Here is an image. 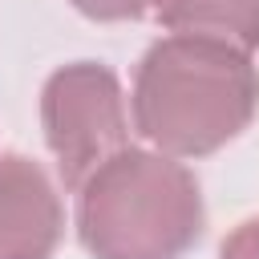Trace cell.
<instances>
[{"label":"cell","mask_w":259,"mask_h":259,"mask_svg":"<svg viewBox=\"0 0 259 259\" xmlns=\"http://www.w3.org/2000/svg\"><path fill=\"white\" fill-rule=\"evenodd\" d=\"M259 109V69L202 36H162L134 73V130L170 158H206L239 138Z\"/></svg>","instance_id":"obj_1"},{"label":"cell","mask_w":259,"mask_h":259,"mask_svg":"<svg viewBox=\"0 0 259 259\" xmlns=\"http://www.w3.org/2000/svg\"><path fill=\"white\" fill-rule=\"evenodd\" d=\"M69 4L89 20L113 24V20H142L146 12H154L158 0H69Z\"/></svg>","instance_id":"obj_6"},{"label":"cell","mask_w":259,"mask_h":259,"mask_svg":"<svg viewBox=\"0 0 259 259\" xmlns=\"http://www.w3.org/2000/svg\"><path fill=\"white\" fill-rule=\"evenodd\" d=\"M219 259H259V219L239 223V227L223 239Z\"/></svg>","instance_id":"obj_7"},{"label":"cell","mask_w":259,"mask_h":259,"mask_svg":"<svg viewBox=\"0 0 259 259\" xmlns=\"http://www.w3.org/2000/svg\"><path fill=\"white\" fill-rule=\"evenodd\" d=\"M154 16L174 36H202L239 53L259 45V0H158Z\"/></svg>","instance_id":"obj_5"},{"label":"cell","mask_w":259,"mask_h":259,"mask_svg":"<svg viewBox=\"0 0 259 259\" xmlns=\"http://www.w3.org/2000/svg\"><path fill=\"white\" fill-rule=\"evenodd\" d=\"M40 130L57 178L81 190L97 166L130 146V109L117 73L101 61L61 65L40 89Z\"/></svg>","instance_id":"obj_3"},{"label":"cell","mask_w":259,"mask_h":259,"mask_svg":"<svg viewBox=\"0 0 259 259\" xmlns=\"http://www.w3.org/2000/svg\"><path fill=\"white\" fill-rule=\"evenodd\" d=\"M77 235L93 259H182L202 235L198 178L162 150L125 146L77 190Z\"/></svg>","instance_id":"obj_2"},{"label":"cell","mask_w":259,"mask_h":259,"mask_svg":"<svg viewBox=\"0 0 259 259\" xmlns=\"http://www.w3.org/2000/svg\"><path fill=\"white\" fill-rule=\"evenodd\" d=\"M65 206L49 170L24 154H0V259H53Z\"/></svg>","instance_id":"obj_4"}]
</instances>
